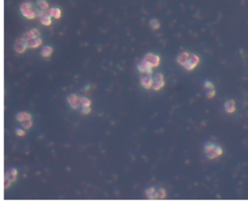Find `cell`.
Here are the masks:
<instances>
[{
    "label": "cell",
    "instance_id": "14",
    "mask_svg": "<svg viewBox=\"0 0 248 204\" xmlns=\"http://www.w3.org/2000/svg\"><path fill=\"white\" fill-rule=\"evenodd\" d=\"M235 101L234 100H229L225 103V110L229 113H233L236 111V106H235Z\"/></svg>",
    "mask_w": 248,
    "mask_h": 204
},
{
    "label": "cell",
    "instance_id": "2",
    "mask_svg": "<svg viewBox=\"0 0 248 204\" xmlns=\"http://www.w3.org/2000/svg\"><path fill=\"white\" fill-rule=\"evenodd\" d=\"M204 153H205L206 156L209 159H215L218 156L221 155L224 153L222 148L220 145H215L213 143H207L204 145Z\"/></svg>",
    "mask_w": 248,
    "mask_h": 204
},
{
    "label": "cell",
    "instance_id": "20",
    "mask_svg": "<svg viewBox=\"0 0 248 204\" xmlns=\"http://www.w3.org/2000/svg\"><path fill=\"white\" fill-rule=\"evenodd\" d=\"M81 100V105L82 107H90L91 106V101L87 99V97H82L80 98Z\"/></svg>",
    "mask_w": 248,
    "mask_h": 204
},
{
    "label": "cell",
    "instance_id": "10",
    "mask_svg": "<svg viewBox=\"0 0 248 204\" xmlns=\"http://www.w3.org/2000/svg\"><path fill=\"white\" fill-rule=\"evenodd\" d=\"M81 97H78L77 95H74V94H71L67 97L68 103H69L70 106L73 109H77L80 107L81 105Z\"/></svg>",
    "mask_w": 248,
    "mask_h": 204
},
{
    "label": "cell",
    "instance_id": "19",
    "mask_svg": "<svg viewBox=\"0 0 248 204\" xmlns=\"http://www.w3.org/2000/svg\"><path fill=\"white\" fill-rule=\"evenodd\" d=\"M149 25L151 29H154V30H157L160 28V23L156 18H152V19L150 20Z\"/></svg>",
    "mask_w": 248,
    "mask_h": 204
},
{
    "label": "cell",
    "instance_id": "24",
    "mask_svg": "<svg viewBox=\"0 0 248 204\" xmlns=\"http://www.w3.org/2000/svg\"><path fill=\"white\" fill-rule=\"evenodd\" d=\"M204 86L207 89H214V84L210 81H204Z\"/></svg>",
    "mask_w": 248,
    "mask_h": 204
},
{
    "label": "cell",
    "instance_id": "21",
    "mask_svg": "<svg viewBox=\"0 0 248 204\" xmlns=\"http://www.w3.org/2000/svg\"><path fill=\"white\" fill-rule=\"evenodd\" d=\"M21 126H22L24 129H26V130L29 129L32 126V121L31 120H29V121H26L22 122Z\"/></svg>",
    "mask_w": 248,
    "mask_h": 204
},
{
    "label": "cell",
    "instance_id": "8",
    "mask_svg": "<svg viewBox=\"0 0 248 204\" xmlns=\"http://www.w3.org/2000/svg\"><path fill=\"white\" fill-rule=\"evenodd\" d=\"M137 68L139 71L141 73L152 74L153 67L145 58H143V59L141 60V62L138 65Z\"/></svg>",
    "mask_w": 248,
    "mask_h": 204
},
{
    "label": "cell",
    "instance_id": "5",
    "mask_svg": "<svg viewBox=\"0 0 248 204\" xmlns=\"http://www.w3.org/2000/svg\"><path fill=\"white\" fill-rule=\"evenodd\" d=\"M28 47V41L24 37L18 38L15 41V44H14V49L15 52L18 54H23L26 51Z\"/></svg>",
    "mask_w": 248,
    "mask_h": 204
},
{
    "label": "cell",
    "instance_id": "7",
    "mask_svg": "<svg viewBox=\"0 0 248 204\" xmlns=\"http://www.w3.org/2000/svg\"><path fill=\"white\" fill-rule=\"evenodd\" d=\"M165 82L164 80V76L162 73H156L154 77V84L152 88L155 91H159L165 86Z\"/></svg>",
    "mask_w": 248,
    "mask_h": 204
},
{
    "label": "cell",
    "instance_id": "26",
    "mask_svg": "<svg viewBox=\"0 0 248 204\" xmlns=\"http://www.w3.org/2000/svg\"><path fill=\"white\" fill-rule=\"evenodd\" d=\"M82 112L85 115H87V114H90L91 113V108L90 107H82Z\"/></svg>",
    "mask_w": 248,
    "mask_h": 204
},
{
    "label": "cell",
    "instance_id": "15",
    "mask_svg": "<svg viewBox=\"0 0 248 204\" xmlns=\"http://www.w3.org/2000/svg\"><path fill=\"white\" fill-rule=\"evenodd\" d=\"M40 22L41 24L43 25V26H49L52 25V17L47 13V12H46L40 18Z\"/></svg>",
    "mask_w": 248,
    "mask_h": 204
},
{
    "label": "cell",
    "instance_id": "16",
    "mask_svg": "<svg viewBox=\"0 0 248 204\" xmlns=\"http://www.w3.org/2000/svg\"><path fill=\"white\" fill-rule=\"evenodd\" d=\"M16 119L20 122H24L26 121L32 120V115L26 112H21L17 114Z\"/></svg>",
    "mask_w": 248,
    "mask_h": 204
},
{
    "label": "cell",
    "instance_id": "28",
    "mask_svg": "<svg viewBox=\"0 0 248 204\" xmlns=\"http://www.w3.org/2000/svg\"><path fill=\"white\" fill-rule=\"evenodd\" d=\"M9 171H10V174H11L12 176H14V177H17V175H18V171H17L15 168H12Z\"/></svg>",
    "mask_w": 248,
    "mask_h": 204
},
{
    "label": "cell",
    "instance_id": "3",
    "mask_svg": "<svg viewBox=\"0 0 248 204\" xmlns=\"http://www.w3.org/2000/svg\"><path fill=\"white\" fill-rule=\"evenodd\" d=\"M36 7L30 1H25L20 5V11L23 16L28 20H34L37 18L36 14Z\"/></svg>",
    "mask_w": 248,
    "mask_h": 204
},
{
    "label": "cell",
    "instance_id": "23",
    "mask_svg": "<svg viewBox=\"0 0 248 204\" xmlns=\"http://www.w3.org/2000/svg\"><path fill=\"white\" fill-rule=\"evenodd\" d=\"M15 133L19 137H24V136L26 135V132L23 129H21V128L15 129Z\"/></svg>",
    "mask_w": 248,
    "mask_h": 204
},
{
    "label": "cell",
    "instance_id": "22",
    "mask_svg": "<svg viewBox=\"0 0 248 204\" xmlns=\"http://www.w3.org/2000/svg\"><path fill=\"white\" fill-rule=\"evenodd\" d=\"M4 179H7V180L10 181L11 182H14L16 180L17 177H14V176H12V174H10V171H7V172H6L5 174H4Z\"/></svg>",
    "mask_w": 248,
    "mask_h": 204
},
{
    "label": "cell",
    "instance_id": "25",
    "mask_svg": "<svg viewBox=\"0 0 248 204\" xmlns=\"http://www.w3.org/2000/svg\"><path fill=\"white\" fill-rule=\"evenodd\" d=\"M215 96V89H210V90H209V92H207V97H208L209 99H212V98H213Z\"/></svg>",
    "mask_w": 248,
    "mask_h": 204
},
{
    "label": "cell",
    "instance_id": "11",
    "mask_svg": "<svg viewBox=\"0 0 248 204\" xmlns=\"http://www.w3.org/2000/svg\"><path fill=\"white\" fill-rule=\"evenodd\" d=\"M40 36V32L39 31L38 29H32V30L29 31L26 33H25L24 34V38L26 39L27 41H29L31 39H33L37 38V37Z\"/></svg>",
    "mask_w": 248,
    "mask_h": 204
},
{
    "label": "cell",
    "instance_id": "9",
    "mask_svg": "<svg viewBox=\"0 0 248 204\" xmlns=\"http://www.w3.org/2000/svg\"><path fill=\"white\" fill-rule=\"evenodd\" d=\"M143 58H145L153 68L158 67L160 64V58L153 53H147Z\"/></svg>",
    "mask_w": 248,
    "mask_h": 204
},
{
    "label": "cell",
    "instance_id": "12",
    "mask_svg": "<svg viewBox=\"0 0 248 204\" xmlns=\"http://www.w3.org/2000/svg\"><path fill=\"white\" fill-rule=\"evenodd\" d=\"M47 13L55 19H60L62 17V11L58 7H50L47 10Z\"/></svg>",
    "mask_w": 248,
    "mask_h": 204
},
{
    "label": "cell",
    "instance_id": "18",
    "mask_svg": "<svg viewBox=\"0 0 248 204\" xmlns=\"http://www.w3.org/2000/svg\"><path fill=\"white\" fill-rule=\"evenodd\" d=\"M37 5L44 11H46V10H48L49 9V4L46 0H37Z\"/></svg>",
    "mask_w": 248,
    "mask_h": 204
},
{
    "label": "cell",
    "instance_id": "1",
    "mask_svg": "<svg viewBox=\"0 0 248 204\" xmlns=\"http://www.w3.org/2000/svg\"><path fill=\"white\" fill-rule=\"evenodd\" d=\"M177 62L186 70L193 71L199 65L200 59L194 54L183 52L178 55Z\"/></svg>",
    "mask_w": 248,
    "mask_h": 204
},
{
    "label": "cell",
    "instance_id": "17",
    "mask_svg": "<svg viewBox=\"0 0 248 204\" xmlns=\"http://www.w3.org/2000/svg\"><path fill=\"white\" fill-rule=\"evenodd\" d=\"M53 49L49 46H44L41 50V55L43 58H49L52 55Z\"/></svg>",
    "mask_w": 248,
    "mask_h": 204
},
{
    "label": "cell",
    "instance_id": "6",
    "mask_svg": "<svg viewBox=\"0 0 248 204\" xmlns=\"http://www.w3.org/2000/svg\"><path fill=\"white\" fill-rule=\"evenodd\" d=\"M140 84L145 89H150L152 88L154 84V77L151 74L142 73V76H140Z\"/></svg>",
    "mask_w": 248,
    "mask_h": 204
},
{
    "label": "cell",
    "instance_id": "13",
    "mask_svg": "<svg viewBox=\"0 0 248 204\" xmlns=\"http://www.w3.org/2000/svg\"><path fill=\"white\" fill-rule=\"evenodd\" d=\"M42 40L40 37H37V38L28 41V47L31 49L38 48L39 47L42 45Z\"/></svg>",
    "mask_w": 248,
    "mask_h": 204
},
{
    "label": "cell",
    "instance_id": "4",
    "mask_svg": "<svg viewBox=\"0 0 248 204\" xmlns=\"http://www.w3.org/2000/svg\"><path fill=\"white\" fill-rule=\"evenodd\" d=\"M148 199H164L166 197V192L162 188L156 190L154 188H149L146 191Z\"/></svg>",
    "mask_w": 248,
    "mask_h": 204
},
{
    "label": "cell",
    "instance_id": "27",
    "mask_svg": "<svg viewBox=\"0 0 248 204\" xmlns=\"http://www.w3.org/2000/svg\"><path fill=\"white\" fill-rule=\"evenodd\" d=\"M11 183H12V182H10V181H9L8 180H7V179H4V188H5V189L8 188L10 186V185H11Z\"/></svg>",
    "mask_w": 248,
    "mask_h": 204
}]
</instances>
